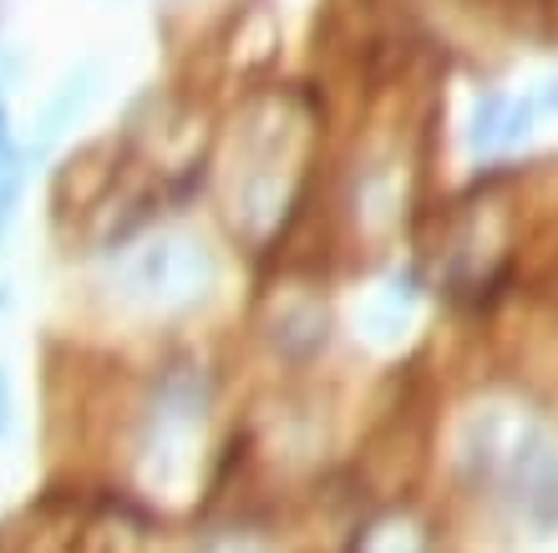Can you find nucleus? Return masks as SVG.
<instances>
[{
    "label": "nucleus",
    "mask_w": 558,
    "mask_h": 553,
    "mask_svg": "<svg viewBox=\"0 0 558 553\" xmlns=\"http://www.w3.org/2000/svg\"><path fill=\"white\" fill-rule=\"evenodd\" d=\"M11 199H15V173L0 178V224H5V214H11Z\"/></svg>",
    "instance_id": "obj_1"
},
{
    "label": "nucleus",
    "mask_w": 558,
    "mask_h": 553,
    "mask_svg": "<svg viewBox=\"0 0 558 553\" xmlns=\"http://www.w3.org/2000/svg\"><path fill=\"white\" fill-rule=\"evenodd\" d=\"M0 432H5V376H0Z\"/></svg>",
    "instance_id": "obj_2"
}]
</instances>
